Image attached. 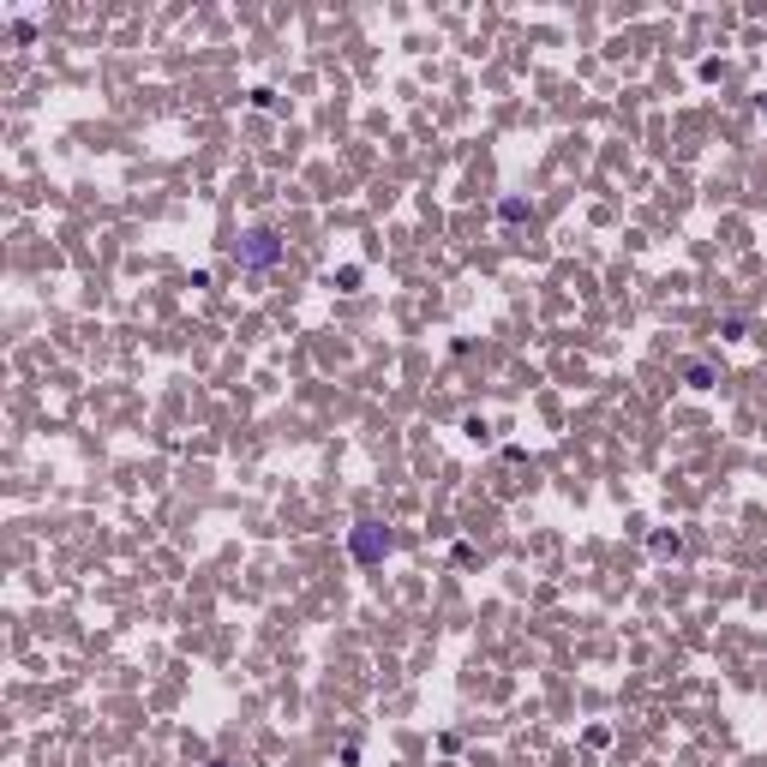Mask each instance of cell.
Wrapping results in <instances>:
<instances>
[{
	"label": "cell",
	"mask_w": 767,
	"mask_h": 767,
	"mask_svg": "<svg viewBox=\"0 0 767 767\" xmlns=\"http://www.w3.org/2000/svg\"><path fill=\"white\" fill-rule=\"evenodd\" d=\"M234 264H240L246 276L276 270V264H282V240H276V228H246V234H234Z\"/></svg>",
	"instance_id": "6da1fadb"
},
{
	"label": "cell",
	"mask_w": 767,
	"mask_h": 767,
	"mask_svg": "<svg viewBox=\"0 0 767 767\" xmlns=\"http://www.w3.org/2000/svg\"><path fill=\"white\" fill-rule=\"evenodd\" d=\"M390 546H396V540H390L384 522H354V528H348V552H354V564H384Z\"/></svg>",
	"instance_id": "7a4b0ae2"
},
{
	"label": "cell",
	"mask_w": 767,
	"mask_h": 767,
	"mask_svg": "<svg viewBox=\"0 0 767 767\" xmlns=\"http://www.w3.org/2000/svg\"><path fill=\"white\" fill-rule=\"evenodd\" d=\"M498 216H504V222H528V204H522V198H504Z\"/></svg>",
	"instance_id": "277c9868"
},
{
	"label": "cell",
	"mask_w": 767,
	"mask_h": 767,
	"mask_svg": "<svg viewBox=\"0 0 767 767\" xmlns=\"http://www.w3.org/2000/svg\"><path fill=\"white\" fill-rule=\"evenodd\" d=\"M684 378H690V390H714V366H708V360H690Z\"/></svg>",
	"instance_id": "3957f363"
}]
</instances>
